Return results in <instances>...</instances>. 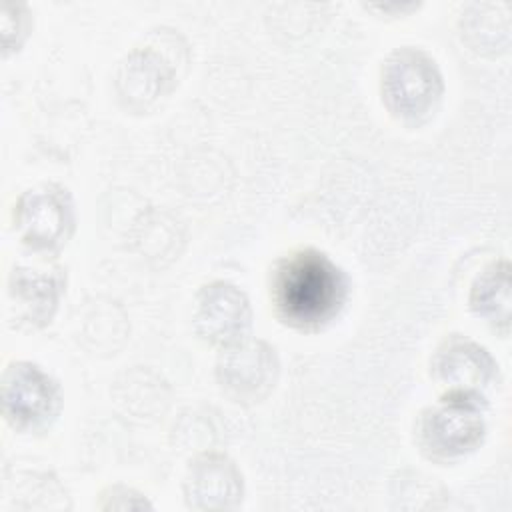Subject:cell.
<instances>
[{
    "label": "cell",
    "instance_id": "cell-1",
    "mask_svg": "<svg viewBox=\"0 0 512 512\" xmlns=\"http://www.w3.org/2000/svg\"><path fill=\"white\" fill-rule=\"evenodd\" d=\"M344 272L312 248L284 258L272 276V300L292 326L316 328L332 320L346 300Z\"/></svg>",
    "mask_w": 512,
    "mask_h": 512
},
{
    "label": "cell",
    "instance_id": "cell-2",
    "mask_svg": "<svg viewBox=\"0 0 512 512\" xmlns=\"http://www.w3.org/2000/svg\"><path fill=\"white\" fill-rule=\"evenodd\" d=\"M486 398L472 390H446L420 418V444L432 458H460L476 450L486 434Z\"/></svg>",
    "mask_w": 512,
    "mask_h": 512
},
{
    "label": "cell",
    "instance_id": "cell-3",
    "mask_svg": "<svg viewBox=\"0 0 512 512\" xmlns=\"http://www.w3.org/2000/svg\"><path fill=\"white\" fill-rule=\"evenodd\" d=\"M442 90L444 82L436 60L420 48H398L382 66V102L402 120L426 118L440 102Z\"/></svg>",
    "mask_w": 512,
    "mask_h": 512
},
{
    "label": "cell",
    "instance_id": "cell-4",
    "mask_svg": "<svg viewBox=\"0 0 512 512\" xmlns=\"http://www.w3.org/2000/svg\"><path fill=\"white\" fill-rule=\"evenodd\" d=\"M14 224L22 240L34 250L60 248L74 228L72 196L60 184L26 190L14 206Z\"/></svg>",
    "mask_w": 512,
    "mask_h": 512
},
{
    "label": "cell",
    "instance_id": "cell-5",
    "mask_svg": "<svg viewBox=\"0 0 512 512\" xmlns=\"http://www.w3.org/2000/svg\"><path fill=\"white\" fill-rule=\"evenodd\" d=\"M278 368V356L270 344L258 338H242L222 348L216 378L232 400L258 402L274 388Z\"/></svg>",
    "mask_w": 512,
    "mask_h": 512
},
{
    "label": "cell",
    "instance_id": "cell-6",
    "mask_svg": "<svg viewBox=\"0 0 512 512\" xmlns=\"http://www.w3.org/2000/svg\"><path fill=\"white\" fill-rule=\"evenodd\" d=\"M6 418L18 428H36L50 422L60 408V388L40 366L14 362L2 380Z\"/></svg>",
    "mask_w": 512,
    "mask_h": 512
},
{
    "label": "cell",
    "instance_id": "cell-7",
    "mask_svg": "<svg viewBox=\"0 0 512 512\" xmlns=\"http://www.w3.org/2000/svg\"><path fill=\"white\" fill-rule=\"evenodd\" d=\"M250 322V302L238 286L216 280L198 292L194 326L202 340L226 348L246 338Z\"/></svg>",
    "mask_w": 512,
    "mask_h": 512
},
{
    "label": "cell",
    "instance_id": "cell-8",
    "mask_svg": "<svg viewBox=\"0 0 512 512\" xmlns=\"http://www.w3.org/2000/svg\"><path fill=\"white\" fill-rule=\"evenodd\" d=\"M244 492L238 466L224 454H202L188 466L184 478L186 504L196 510H226L240 504Z\"/></svg>",
    "mask_w": 512,
    "mask_h": 512
},
{
    "label": "cell",
    "instance_id": "cell-9",
    "mask_svg": "<svg viewBox=\"0 0 512 512\" xmlns=\"http://www.w3.org/2000/svg\"><path fill=\"white\" fill-rule=\"evenodd\" d=\"M174 76L176 66L166 52H158L156 46H140L120 62L116 90L128 108L142 110L172 88Z\"/></svg>",
    "mask_w": 512,
    "mask_h": 512
},
{
    "label": "cell",
    "instance_id": "cell-10",
    "mask_svg": "<svg viewBox=\"0 0 512 512\" xmlns=\"http://www.w3.org/2000/svg\"><path fill=\"white\" fill-rule=\"evenodd\" d=\"M432 370L448 390L482 392L494 380L498 364L484 346L454 334L438 348Z\"/></svg>",
    "mask_w": 512,
    "mask_h": 512
},
{
    "label": "cell",
    "instance_id": "cell-11",
    "mask_svg": "<svg viewBox=\"0 0 512 512\" xmlns=\"http://www.w3.org/2000/svg\"><path fill=\"white\" fill-rule=\"evenodd\" d=\"M62 292V270H36L18 266L10 274V308H16V318L30 326H44L50 322Z\"/></svg>",
    "mask_w": 512,
    "mask_h": 512
},
{
    "label": "cell",
    "instance_id": "cell-12",
    "mask_svg": "<svg viewBox=\"0 0 512 512\" xmlns=\"http://www.w3.org/2000/svg\"><path fill=\"white\" fill-rule=\"evenodd\" d=\"M470 308L502 332L510 326V264L498 260L486 266L470 288Z\"/></svg>",
    "mask_w": 512,
    "mask_h": 512
}]
</instances>
